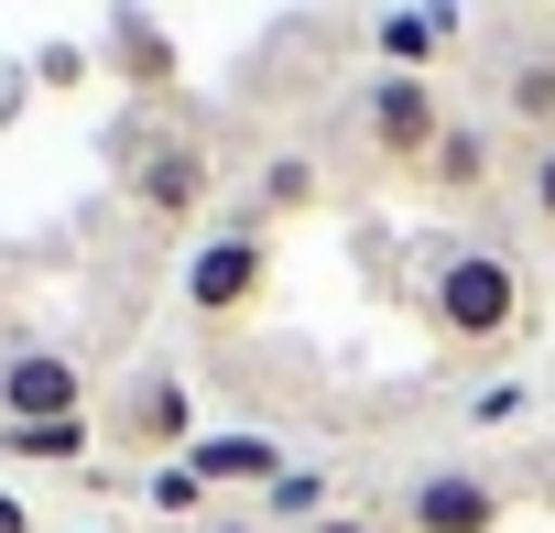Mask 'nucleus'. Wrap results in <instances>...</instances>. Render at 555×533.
Segmentation results:
<instances>
[{"mask_svg":"<svg viewBox=\"0 0 555 533\" xmlns=\"http://www.w3.org/2000/svg\"><path fill=\"white\" fill-rule=\"evenodd\" d=\"M414 316L447 360H512L533 338V273L501 229H436L425 239V273H414Z\"/></svg>","mask_w":555,"mask_h":533,"instance_id":"nucleus-1","label":"nucleus"},{"mask_svg":"<svg viewBox=\"0 0 555 533\" xmlns=\"http://www.w3.org/2000/svg\"><path fill=\"white\" fill-rule=\"evenodd\" d=\"M109 164H120V196H131V229L142 239H207V207H218V142L196 131V120H153V109H131L120 120V142H109Z\"/></svg>","mask_w":555,"mask_h":533,"instance_id":"nucleus-2","label":"nucleus"},{"mask_svg":"<svg viewBox=\"0 0 555 533\" xmlns=\"http://www.w3.org/2000/svg\"><path fill=\"white\" fill-rule=\"evenodd\" d=\"M447 131H457L447 88H425V77H382V66H371V77L338 99V120H327V142L360 153V174H403V185H425V164H436Z\"/></svg>","mask_w":555,"mask_h":533,"instance_id":"nucleus-3","label":"nucleus"},{"mask_svg":"<svg viewBox=\"0 0 555 533\" xmlns=\"http://www.w3.org/2000/svg\"><path fill=\"white\" fill-rule=\"evenodd\" d=\"M175 306L196 338H229L272 306V218H207V239H185V273H175Z\"/></svg>","mask_w":555,"mask_h":533,"instance_id":"nucleus-4","label":"nucleus"},{"mask_svg":"<svg viewBox=\"0 0 555 533\" xmlns=\"http://www.w3.org/2000/svg\"><path fill=\"white\" fill-rule=\"evenodd\" d=\"M99 446H120V457H142V468L185 457V446H196V392H185V370H175V360H142V370L99 403Z\"/></svg>","mask_w":555,"mask_h":533,"instance_id":"nucleus-5","label":"nucleus"},{"mask_svg":"<svg viewBox=\"0 0 555 533\" xmlns=\"http://www.w3.org/2000/svg\"><path fill=\"white\" fill-rule=\"evenodd\" d=\"M109 392L88 381V360L77 349H55V338H0V425H77V414H99Z\"/></svg>","mask_w":555,"mask_h":533,"instance_id":"nucleus-6","label":"nucleus"},{"mask_svg":"<svg viewBox=\"0 0 555 533\" xmlns=\"http://www.w3.org/2000/svg\"><path fill=\"white\" fill-rule=\"evenodd\" d=\"M501 522H512V479L479 457L414 468V490H403V533H501Z\"/></svg>","mask_w":555,"mask_h":533,"instance_id":"nucleus-7","label":"nucleus"},{"mask_svg":"<svg viewBox=\"0 0 555 533\" xmlns=\"http://www.w3.org/2000/svg\"><path fill=\"white\" fill-rule=\"evenodd\" d=\"M425 196L436 207H457V218H490L501 196H512V142L479 120V109H457V131L436 142V164H425Z\"/></svg>","mask_w":555,"mask_h":533,"instance_id":"nucleus-8","label":"nucleus"},{"mask_svg":"<svg viewBox=\"0 0 555 533\" xmlns=\"http://www.w3.org/2000/svg\"><path fill=\"white\" fill-rule=\"evenodd\" d=\"M512 153L522 142H555V44H512L490 55V109H479Z\"/></svg>","mask_w":555,"mask_h":533,"instance_id":"nucleus-9","label":"nucleus"},{"mask_svg":"<svg viewBox=\"0 0 555 533\" xmlns=\"http://www.w3.org/2000/svg\"><path fill=\"white\" fill-rule=\"evenodd\" d=\"M360 44L382 55V77H425V88H436V66H457L468 23H457V12H425V0H403V12H371V23H360Z\"/></svg>","mask_w":555,"mask_h":533,"instance_id":"nucleus-10","label":"nucleus"},{"mask_svg":"<svg viewBox=\"0 0 555 533\" xmlns=\"http://www.w3.org/2000/svg\"><path fill=\"white\" fill-rule=\"evenodd\" d=\"M99 66H109L131 99H175V88H185V55H175V34H164L153 12H109V23H99Z\"/></svg>","mask_w":555,"mask_h":533,"instance_id":"nucleus-11","label":"nucleus"},{"mask_svg":"<svg viewBox=\"0 0 555 533\" xmlns=\"http://www.w3.org/2000/svg\"><path fill=\"white\" fill-rule=\"evenodd\" d=\"M185 468H196L207 490H272L295 457L272 446V435H196V446H185Z\"/></svg>","mask_w":555,"mask_h":533,"instance_id":"nucleus-12","label":"nucleus"},{"mask_svg":"<svg viewBox=\"0 0 555 533\" xmlns=\"http://www.w3.org/2000/svg\"><path fill=\"white\" fill-rule=\"evenodd\" d=\"M99 446V414H77V425H0V457H23V468H77Z\"/></svg>","mask_w":555,"mask_h":533,"instance_id":"nucleus-13","label":"nucleus"},{"mask_svg":"<svg viewBox=\"0 0 555 533\" xmlns=\"http://www.w3.org/2000/svg\"><path fill=\"white\" fill-rule=\"evenodd\" d=\"M142 500H153V511H164L175 533H196V522L218 511V490H207V479H196L185 457H164V468H142Z\"/></svg>","mask_w":555,"mask_h":533,"instance_id":"nucleus-14","label":"nucleus"},{"mask_svg":"<svg viewBox=\"0 0 555 533\" xmlns=\"http://www.w3.org/2000/svg\"><path fill=\"white\" fill-rule=\"evenodd\" d=\"M327 511H338V479H327V468H284V479L261 490V522H306V533H317Z\"/></svg>","mask_w":555,"mask_h":533,"instance_id":"nucleus-15","label":"nucleus"},{"mask_svg":"<svg viewBox=\"0 0 555 533\" xmlns=\"http://www.w3.org/2000/svg\"><path fill=\"white\" fill-rule=\"evenodd\" d=\"M512 207H522L533 239H555V142H522L512 153Z\"/></svg>","mask_w":555,"mask_h":533,"instance_id":"nucleus-16","label":"nucleus"},{"mask_svg":"<svg viewBox=\"0 0 555 533\" xmlns=\"http://www.w3.org/2000/svg\"><path fill=\"white\" fill-rule=\"evenodd\" d=\"M306 196H317V153H284V164L261 174V196H250V218H272V229H284V218H295Z\"/></svg>","mask_w":555,"mask_h":533,"instance_id":"nucleus-17","label":"nucleus"},{"mask_svg":"<svg viewBox=\"0 0 555 533\" xmlns=\"http://www.w3.org/2000/svg\"><path fill=\"white\" fill-rule=\"evenodd\" d=\"M512 414H522V381H490V392L468 403V425H512Z\"/></svg>","mask_w":555,"mask_h":533,"instance_id":"nucleus-18","label":"nucleus"},{"mask_svg":"<svg viewBox=\"0 0 555 533\" xmlns=\"http://www.w3.org/2000/svg\"><path fill=\"white\" fill-rule=\"evenodd\" d=\"M34 77H44V88H77V77H88V55H77V44H44V66H34Z\"/></svg>","mask_w":555,"mask_h":533,"instance_id":"nucleus-19","label":"nucleus"},{"mask_svg":"<svg viewBox=\"0 0 555 533\" xmlns=\"http://www.w3.org/2000/svg\"><path fill=\"white\" fill-rule=\"evenodd\" d=\"M196 533H272V522H261V511H207Z\"/></svg>","mask_w":555,"mask_h":533,"instance_id":"nucleus-20","label":"nucleus"},{"mask_svg":"<svg viewBox=\"0 0 555 533\" xmlns=\"http://www.w3.org/2000/svg\"><path fill=\"white\" fill-rule=\"evenodd\" d=\"M317 533H382V522H371V511H349V500H338V511H327V522H317Z\"/></svg>","mask_w":555,"mask_h":533,"instance_id":"nucleus-21","label":"nucleus"},{"mask_svg":"<svg viewBox=\"0 0 555 533\" xmlns=\"http://www.w3.org/2000/svg\"><path fill=\"white\" fill-rule=\"evenodd\" d=\"M0 533H34V511H23V500H12V490H0Z\"/></svg>","mask_w":555,"mask_h":533,"instance_id":"nucleus-22","label":"nucleus"}]
</instances>
